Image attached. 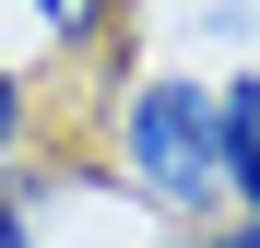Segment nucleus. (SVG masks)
Returning a JSON list of instances; mask_svg holds the SVG:
<instances>
[{
	"label": "nucleus",
	"mask_w": 260,
	"mask_h": 248,
	"mask_svg": "<svg viewBox=\"0 0 260 248\" xmlns=\"http://www.w3.org/2000/svg\"><path fill=\"white\" fill-rule=\"evenodd\" d=\"M118 154L166 213H213L225 201V95L189 83V71H154L130 95V118H118Z\"/></svg>",
	"instance_id": "nucleus-1"
},
{
	"label": "nucleus",
	"mask_w": 260,
	"mask_h": 248,
	"mask_svg": "<svg viewBox=\"0 0 260 248\" xmlns=\"http://www.w3.org/2000/svg\"><path fill=\"white\" fill-rule=\"evenodd\" d=\"M225 95V189L260 213V71H237V83H213Z\"/></svg>",
	"instance_id": "nucleus-2"
},
{
	"label": "nucleus",
	"mask_w": 260,
	"mask_h": 248,
	"mask_svg": "<svg viewBox=\"0 0 260 248\" xmlns=\"http://www.w3.org/2000/svg\"><path fill=\"white\" fill-rule=\"evenodd\" d=\"M0 248H36V201H24V178H0Z\"/></svg>",
	"instance_id": "nucleus-3"
},
{
	"label": "nucleus",
	"mask_w": 260,
	"mask_h": 248,
	"mask_svg": "<svg viewBox=\"0 0 260 248\" xmlns=\"http://www.w3.org/2000/svg\"><path fill=\"white\" fill-rule=\"evenodd\" d=\"M12 142H24V83L0 71V154H12Z\"/></svg>",
	"instance_id": "nucleus-4"
},
{
	"label": "nucleus",
	"mask_w": 260,
	"mask_h": 248,
	"mask_svg": "<svg viewBox=\"0 0 260 248\" xmlns=\"http://www.w3.org/2000/svg\"><path fill=\"white\" fill-rule=\"evenodd\" d=\"M36 12H48L59 36H83V24H95V12H107V0H36Z\"/></svg>",
	"instance_id": "nucleus-5"
},
{
	"label": "nucleus",
	"mask_w": 260,
	"mask_h": 248,
	"mask_svg": "<svg viewBox=\"0 0 260 248\" xmlns=\"http://www.w3.org/2000/svg\"><path fill=\"white\" fill-rule=\"evenodd\" d=\"M201 248H260V213H248V225H225V236H201Z\"/></svg>",
	"instance_id": "nucleus-6"
}]
</instances>
